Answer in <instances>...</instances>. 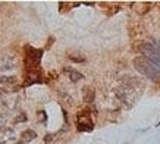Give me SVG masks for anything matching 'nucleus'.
I'll return each instance as SVG.
<instances>
[{
    "label": "nucleus",
    "mask_w": 160,
    "mask_h": 144,
    "mask_svg": "<svg viewBox=\"0 0 160 144\" xmlns=\"http://www.w3.org/2000/svg\"><path fill=\"white\" fill-rule=\"evenodd\" d=\"M138 52L141 53L142 58L150 60L160 71V44L151 43V41H142L138 46Z\"/></svg>",
    "instance_id": "1"
},
{
    "label": "nucleus",
    "mask_w": 160,
    "mask_h": 144,
    "mask_svg": "<svg viewBox=\"0 0 160 144\" xmlns=\"http://www.w3.org/2000/svg\"><path fill=\"white\" fill-rule=\"evenodd\" d=\"M43 49L25 46V71H40V63H41V59H43Z\"/></svg>",
    "instance_id": "2"
},
{
    "label": "nucleus",
    "mask_w": 160,
    "mask_h": 144,
    "mask_svg": "<svg viewBox=\"0 0 160 144\" xmlns=\"http://www.w3.org/2000/svg\"><path fill=\"white\" fill-rule=\"evenodd\" d=\"M134 66H135L137 71L140 72V74H142L144 77L150 78V80H153V81L160 80V71L150 62V60H147L146 58L137 56V58L134 59Z\"/></svg>",
    "instance_id": "3"
},
{
    "label": "nucleus",
    "mask_w": 160,
    "mask_h": 144,
    "mask_svg": "<svg viewBox=\"0 0 160 144\" xmlns=\"http://www.w3.org/2000/svg\"><path fill=\"white\" fill-rule=\"evenodd\" d=\"M77 130L79 132H91L94 130V122L88 109L79 111L77 113Z\"/></svg>",
    "instance_id": "4"
},
{
    "label": "nucleus",
    "mask_w": 160,
    "mask_h": 144,
    "mask_svg": "<svg viewBox=\"0 0 160 144\" xmlns=\"http://www.w3.org/2000/svg\"><path fill=\"white\" fill-rule=\"evenodd\" d=\"M25 81L24 85H32V84H41L43 82V77H41V69L40 71H25Z\"/></svg>",
    "instance_id": "5"
},
{
    "label": "nucleus",
    "mask_w": 160,
    "mask_h": 144,
    "mask_svg": "<svg viewBox=\"0 0 160 144\" xmlns=\"http://www.w3.org/2000/svg\"><path fill=\"white\" fill-rule=\"evenodd\" d=\"M63 72L66 74L69 77V80L71 81H73V82H78V81H81L84 78V75L81 74V72H78V71H75V69H72V68H69V66H65L63 68Z\"/></svg>",
    "instance_id": "6"
},
{
    "label": "nucleus",
    "mask_w": 160,
    "mask_h": 144,
    "mask_svg": "<svg viewBox=\"0 0 160 144\" xmlns=\"http://www.w3.org/2000/svg\"><path fill=\"white\" fill-rule=\"evenodd\" d=\"M15 137V132L9 128H0V144L6 143V141H9Z\"/></svg>",
    "instance_id": "7"
},
{
    "label": "nucleus",
    "mask_w": 160,
    "mask_h": 144,
    "mask_svg": "<svg viewBox=\"0 0 160 144\" xmlns=\"http://www.w3.org/2000/svg\"><path fill=\"white\" fill-rule=\"evenodd\" d=\"M82 97H84V101H85V103H92L94 99H96V91L92 90L91 87H85L82 91Z\"/></svg>",
    "instance_id": "8"
},
{
    "label": "nucleus",
    "mask_w": 160,
    "mask_h": 144,
    "mask_svg": "<svg viewBox=\"0 0 160 144\" xmlns=\"http://www.w3.org/2000/svg\"><path fill=\"white\" fill-rule=\"evenodd\" d=\"M37 137V132H35L34 130H27L22 132V138H21V141L22 143H29V141H32V140Z\"/></svg>",
    "instance_id": "9"
},
{
    "label": "nucleus",
    "mask_w": 160,
    "mask_h": 144,
    "mask_svg": "<svg viewBox=\"0 0 160 144\" xmlns=\"http://www.w3.org/2000/svg\"><path fill=\"white\" fill-rule=\"evenodd\" d=\"M53 140H54V135L53 134H47L46 137H44V143H46V144H52V143H53Z\"/></svg>",
    "instance_id": "10"
},
{
    "label": "nucleus",
    "mask_w": 160,
    "mask_h": 144,
    "mask_svg": "<svg viewBox=\"0 0 160 144\" xmlns=\"http://www.w3.org/2000/svg\"><path fill=\"white\" fill-rule=\"evenodd\" d=\"M69 59H71V60H73V62H79V63L85 62V59H84V58H78V56H73V54H69Z\"/></svg>",
    "instance_id": "11"
},
{
    "label": "nucleus",
    "mask_w": 160,
    "mask_h": 144,
    "mask_svg": "<svg viewBox=\"0 0 160 144\" xmlns=\"http://www.w3.org/2000/svg\"><path fill=\"white\" fill-rule=\"evenodd\" d=\"M38 113H40V116H41V124L46 125V124H47V113H46L44 111L38 112Z\"/></svg>",
    "instance_id": "12"
},
{
    "label": "nucleus",
    "mask_w": 160,
    "mask_h": 144,
    "mask_svg": "<svg viewBox=\"0 0 160 144\" xmlns=\"http://www.w3.org/2000/svg\"><path fill=\"white\" fill-rule=\"evenodd\" d=\"M25 121H27V115H25V113H21L19 118H18V119H15V124H19V122H25Z\"/></svg>",
    "instance_id": "13"
},
{
    "label": "nucleus",
    "mask_w": 160,
    "mask_h": 144,
    "mask_svg": "<svg viewBox=\"0 0 160 144\" xmlns=\"http://www.w3.org/2000/svg\"><path fill=\"white\" fill-rule=\"evenodd\" d=\"M5 122H6V118L3 115H2V113H0V126H2V128H3V125H5Z\"/></svg>",
    "instance_id": "14"
},
{
    "label": "nucleus",
    "mask_w": 160,
    "mask_h": 144,
    "mask_svg": "<svg viewBox=\"0 0 160 144\" xmlns=\"http://www.w3.org/2000/svg\"><path fill=\"white\" fill-rule=\"evenodd\" d=\"M157 126H160V121H159V124H157Z\"/></svg>",
    "instance_id": "15"
}]
</instances>
